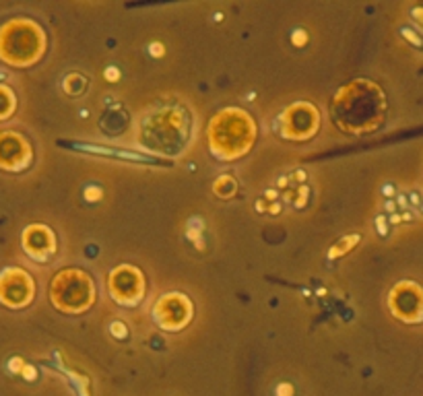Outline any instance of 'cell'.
I'll list each match as a JSON object with an SVG mask.
<instances>
[{"instance_id": "cell-6", "label": "cell", "mask_w": 423, "mask_h": 396, "mask_svg": "<svg viewBox=\"0 0 423 396\" xmlns=\"http://www.w3.org/2000/svg\"><path fill=\"white\" fill-rule=\"evenodd\" d=\"M110 293L120 306H137L145 296V278L141 271L130 264L114 269L110 275Z\"/></svg>"}, {"instance_id": "cell-4", "label": "cell", "mask_w": 423, "mask_h": 396, "mask_svg": "<svg viewBox=\"0 0 423 396\" xmlns=\"http://www.w3.org/2000/svg\"><path fill=\"white\" fill-rule=\"evenodd\" d=\"M50 297L61 312L81 314L91 308L95 299V289L89 275H85L79 269H66L52 281Z\"/></svg>"}, {"instance_id": "cell-8", "label": "cell", "mask_w": 423, "mask_h": 396, "mask_svg": "<svg viewBox=\"0 0 423 396\" xmlns=\"http://www.w3.org/2000/svg\"><path fill=\"white\" fill-rule=\"evenodd\" d=\"M33 278L21 269H6L0 275V301L9 308H23L33 299Z\"/></svg>"}, {"instance_id": "cell-12", "label": "cell", "mask_w": 423, "mask_h": 396, "mask_svg": "<svg viewBox=\"0 0 423 396\" xmlns=\"http://www.w3.org/2000/svg\"><path fill=\"white\" fill-rule=\"evenodd\" d=\"M15 110V95L9 87L0 85V120L9 118Z\"/></svg>"}, {"instance_id": "cell-10", "label": "cell", "mask_w": 423, "mask_h": 396, "mask_svg": "<svg viewBox=\"0 0 423 396\" xmlns=\"http://www.w3.org/2000/svg\"><path fill=\"white\" fill-rule=\"evenodd\" d=\"M31 163V147L17 132L0 135V167L19 172Z\"/></svg>"}, {"instance_id": "cell-1", "label": "cell", "mask_w": 423, "mask_h": 396, "mask_svg": "<svg viewBox=\"0 0 423 396\" xmlns=\"http://www.w3.org/2000/svg\"><path fill=\"white\" fill-rule=\"evenodd\" d=\"M384 98L378 87L367 80H353L343 87L333 101V120L347 132H367L382 120Z\"/></svg>"}, {"instance_id": "cell-5", "label": "cell", "mask_w": 423, "mask_h": 396, "mask_svg": "<svg viewBox=\"0 0 423 396\" xmlns=\"http://www.w3.org/2000/svg\"><path fill=\"white\" fill-rule=\"evenodd\" d=\"M318 110L312 103H296L289 110H285L281 118L275 122V128L279 126V135L285 139L303 140L316 135L318 130Z\"/></svg>"}, {"instance_id": "cell-9", "label": "cell", "mask_w": 423, "mask_h": 396, "mask_svg": "<svg viewBox=\"0 0 423 396\" xmlns=\"http://www.w3.org/2000/svg\"><path fill=\"white\" fill-rule=\"evenodd\" d=\"M390 310L404 322L423 320V291L413 283H401L390 293Z\"/></svg>"}, {"instance_id": "cell-11", "label": "cell", "mask_w": 423, "mask_h": 396, "mask_svg": "<svg viewBox=\"0 0 423 396\" xmlns=\"http://www.w3.org/2000/svg\"><path fill=\"white\" fill-rule=\"evenodd\" d=\"M23 246H25V252L33 260H38V262H46L48 258L56 252L54 234L48 227H43V225L27 227L25 234H23Z\"/></svg>"}, {"instance_id": "cell-2", "label": "cell", "mask_w": 423, "mask_h": 396, "mask_svg": "<svg viewBox=\"0 0 423 396\" xmlns=\"http://www.w3.org/2000/svg\"><path fill=\"white\" fill-rule=\"evenodd\" d=\"M252 142H254V122L238 108L223 110L209 124V147L213 155L223 161H231L246 155Z\"/></svg>"}, {"instance_id": "cell-3", "label": "cell", "mask_w": 423, "mask_h": 396, "mask_svg": "<svg viewBox=\"0 0 423 396\" xmlns=\"http://www.w3.org/2000/svg\"><path fill=\"white\" fill-rule=\"evenodd\" d=\"M46 50V36L33 21H9L0 29V58L13 66L38 62Z\"/></svg>"}, {"instance_id": "cell-7", "label": "cell", "mask_w": 423, "mask_h": 396, "mask_svg": "<svg viewBox=\"0 0 423 396\" xmlns=\"http://www.w3.org/2000/svg\"><path fill=\"white\" fill-rule=\"evenodd\" d=\"M153 318L157 322V326H162L163 330L176 333L182 330L190 318H192V303L190 299L182 293H169L162 297L155 308H153Z\"/></svg>"}]
</instances>
